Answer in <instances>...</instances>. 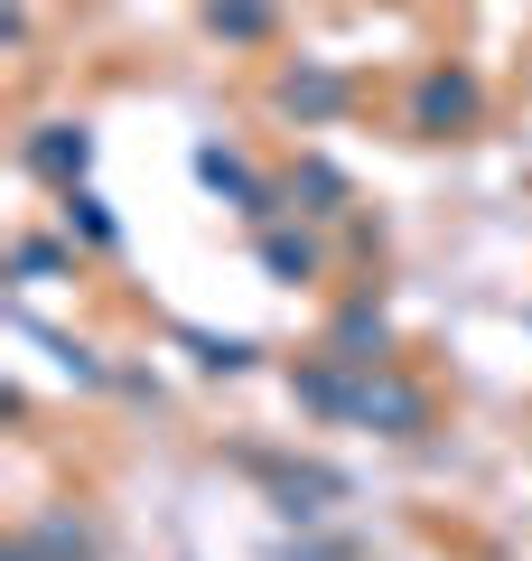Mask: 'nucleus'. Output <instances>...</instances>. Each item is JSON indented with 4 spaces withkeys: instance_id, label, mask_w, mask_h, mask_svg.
<instances>
[{
    "instance_id": "nucleus-7",
    "label": "nucleus",
    "mask_w": 532,
    "mask_h": 561,
    "mask_svg": "<svg viewBox=\"0 0 532 561\" xmlns=\"http://www.w3.org/2000/svg\"><path fill=\"white\" fill-rule=\"evenodd\" d=\"M280 103H290V113H336L346 84H336V76H290V94H280Z\"/></svg>"
},
{
    "instance_id": "nucleus-6",
    "label": "nucleus",
    "mask_w": 532,
    "mask_h": 561,
    "mask_svg": "<svg viewBox=\"0 0 532 561\" xmlns=\"http://www.w3.org/2000/svg\"><path fill=\"white\" fill-rule=\"evenodd\" d=\"M262 262H271L280 280H317V243L309 234H262Z\"/></svg>"
},
{
    "instance_id": "nucleus-5",
    "label": "nucleus",
    "mask_w": 532,
    "mask_h": 561,
    "mask_svg": "<svg viewBox=\"0 0 532 561\" xmlns=\"http://www.w3.org/2000/svg\"><path fill=\"white\" fill-rule=\"evenodd\" d=\"M66 234H84V243H94V253H113V243H122V225L113 216H103V197H84V187H66Z\"/></svg>"
},
{
    "instance_id": "nucleus-4",
    "label": "nucleus",
    "mask_w": 532,
    "mask_h": 561,
    "mask_svg": "<svg viewBox=\"0 0 532 561\" xmlns=\"http://www.w3.org/2000/svg\"><path fill=\"white\" fill-rule=\"evenodd\" d=\"M197 179H206V187H216V197H234V206H243V216H271V187H262V179H253V169H243V160H234V150H197Z\"/></svg>"
},
{
    "instance_id": "nucleus-1",
    "label": "nucleus",
    "mask_w": 532,
    "mask_h": 561,
    "mask_svg": "<svg viewBox=\"0 0 532 561\" xmlns=\"http://www.w3.org/2000/svg\"><path fill=\"white\" fill-rule=\"evenodd\" d=\"M20 160H28V169H38V179L66 197V187H84V169H94V131H84V122H38Z\"/></svg>"
},
{
    "instance_id": "nucleus-2",
    "label": "nucleus",
    "mask_w": 532,
    "mask_h": 561,
    "mask_svg": "<svg viewBox=\"0 0 532 561\" xmlns=\"http://www.w3.org/2000/svg\"><path fill=\"white\" fill-rule=\"evenodd\" d=\"M476 103H486V94H476V76H467V66H439V76H420L412 122H420V131H467V122H476Z\"/></svg>"
},
{
    "instance_id": "nucleus-9",
    "label": "nucleus",
    "mask_w": 532,
    "mask_h": 561,
    "mask_svg": "<svg viewBox=\"0 0 532 561\" xmlns=\"http://www.w3.org/2000/svg\"><path fill=\"white\" fill-rule=\"evenodd\" d=\"M290 187H299V197H317V216H327V206H336V197H346V179H336V169H317V160H309V169H299V179H290Z\"/></svg>"
},
{
    "instance_id": "nucleus-3",
    "label": "nucleus",
    "mask_w": 532,
    "mask_h": 561,
    "mask_svg": "<svg viewBox=\"0 0 532 561\" xmlns=\"http://www.w3.org/2000/svg\"><path fill=\"white\" fill-rule=\"evenodd\" d=\"M355 421H383V431H393V440H412L420 421H430V402L412 393V383H355V402H346Z\"/></svg>"
},
{
    "instance_id": "nucleus-8",
    "label": "nucleus",
    "mask_w": 532,
    "mask_h": 561,
    "mask_svg": "<svg viewBox=\"0 0 532 561\" xmlns=\"http://www.w3.org/2000/svg\"><path fill=\"white\" fill-rule=\"evenodd\" d=\"M262 20H271L262 0H216V28H234V38H262Z\"/></svg>"
}]
</instances>
